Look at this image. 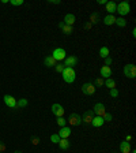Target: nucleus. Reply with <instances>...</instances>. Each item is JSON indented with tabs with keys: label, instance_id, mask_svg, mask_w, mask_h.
Returning <instances> with one entry per match:
<instances>
[{
	"label": "nucleus",
	"instance_id": "obj_22",
	"mask_svg": "<svg viewBox=\"0 0 136 153\" xmlns=\"http://www.w3.org/2000/svg\"><path fill=\"white\" fill-rule=\"evenodd\" d=\"M104 85H106V88H109V89H114V88H116V81H114V79L110 77V78L105 79Z\"/></svg>",
	"mask_w": 136,
	"mask_h": 153
},
{
	"label": "nucleus",
	"instance_id": "obj_8",
	"mask_svg": "<svg viewBox=\"0 0 136 153\" xmlns=\"http://www.w3.org/2000/svg\"><path fill=\"white\" fill-rule=\"evenodd\" d=\"M76 64H78V58H76V56H67V58L64 59V67H71V69H74Z\"/></svg>",
	"mask_w": 136,
	"mask_h": 153
},
{
	"label": "nucleus",
	"instance_id": "obj_27",
	"mask_svg": "<svg viewBox=\"0 0 136 153\" xmlns=\"http://www.w3.org/2000/svg\"><path fill=\"white\" fill-rule=\"evenodd\" d=\"M57 124L60 127H64L65 126V123H67V119H64V116H60V118H57Z\"/></svg>",
	"mask_w": 136,
	"mask_h": 153
},
{
	"label": "nucleus",
	"instance_id": "obj_34",
	"mask_svg": "<svg viewBox=\"0 0 136 153\" xmlns=\"http://www.w3.org/2000/svg\"><path fill=\"white\" fill-rule=\"evenodd\" d=\"M110 64H112V58H106L105 59V66H107V67H110Z\"/></svg>",
	"mask_w": 136,
	"mask_h": 153
},
{
	"label": "nucleus",
	"instance_id": "obj_7",
	"mask_svg": "<svg viewBox=\"0 0 136 153\" xmlns=\"http://www.w3.org/2000/svg\"><path fill=\"white\" fill-rule=\"evenodd\" d=\"M93 112H94L95 116H104L106 114V108H105V105L102 103H97L94 105V108H93Z\"/></svg>",
	"mask_w": 136,
	"mask_h": 153
},
{
	"label": "nucleus",
	"instance_id": "obj_6",
	"mask_svg": "<svg viewBox=\"0 0 136 153\" xmlns=\"http://www.w3.org/2000/svg\"><path fill=\"white\" fill-rule=\"evenodd\" d=\"M67 122L71 124V126H80V124L83 123V122H82V116H80V115L74 114V112H72V114H69V118L67 119Z\"/></svg>",
	"mask_w": 136,
	"mask_h": 153
},
{
	"label": "nucleus",
	"instance_id": "obj_11",
	"mask_svg": "<svg viewBox=\"0 0 136 153\" xmlns=\"http://www.w3.org/2000/svg\"><path fill=\"white\" fill-rule=\"evenodd\" d=\"M99 72H101V78L107 79V78H110V75H112V69L107 67V66H102L101 70H99Z\"/></svg>",
	"mask_w": 136,
	"mask_h": 153
},
{
	"label": "nucleus",
	"instance_id": "obj_10",
	"mask_svg": "<svg viewBox=\"0 0 136 153\" xmlns=\"http://www.w3.org/2000/svg\"><path fill=\"white\" fill-rule=\"evenodd\" d=\"M52 114L56 115L57 118L63 116V115H64V108H63V105H60V104H52Z\"/></svg>",
	"mask_w": 136,
	"mask_h": 153
},
{
	"label": "nucleus",
	"instance_id": "obj_42",
	"mask_svg": "<svg viewBox=\"0 0 136 153\" xmlns=\"http://www.w3.org/2000/svg\"><path fill=\"white\" fill-rule=\"evenodd\" d=\"M15 153H22V152H20V150H15Z\"/></svg>",
	"mask_w": 136,
	"mask_h": 153
},
{
	"label": "nucleus",
	"instance_id": "obj_24",
	"mask_svg": "<svg viewBox=\"0 0 136 153\" xmlns=\"http://www.w3.org/2000/svg\"><path fill=\"white\" fill-rule=\"evenodd\" d=\"M88 22H90L91 25H94V23H98V22H99V15H98L97 13H95V14H91L90 21H88Z\"/></svg>",
	"mask_w": 136,
	"mask_h": 153
},
{
	"label": "nucleus",
	"instance_id": "obj_12",
	"mask_svg": "<svg viewBox=\"0 0 136 153\" xmlns=\"http://www.w3.org/2000/svg\"><path fill=\"white\" fill-rule=\"evenodd\" d=\"M93 118H94V112H93V109H91V111H86L84 115L82 116V122H84L86 124H91Z\"/></svg>",
	"mask_w": 136,
	"mask_h": 153
},
{
	"label": "nucleus",
	"instance_id": "obj_28",
	"mask_svg": "<svg viewBox=\"0 0 136 153\" xmlns=\"http://www.w3.org/2000/svg\"><path fill=\"white\" fill-rule=\"evenodd\" d=\"M55 70L57 72H60V74H61L63 70H64V64H63V63H57V64L55 66Z\"/></svg>",
	"mask_w": 136,
	"mask_h": 153
},
{
	"label": "nucleus",
	"instance_id": "obj_43",
	"mask_svg": "<svg viewBox=\"0 0 136 153\" xmlns=\"http://www.w3.org/2000/svg\"><path fill=\"white\" fill-rule=\"evenodd\" d=\"M131 153H136V152H135V150H131Z\"/></svg>",
	"mask_w": 136,
	"mask_h": 153
},
{
	"label": "nucleus",
	"instance_id": "obj_33",
	"mask_svg": "<svg viewBox=\"0 0 136 153\" xmlns=\"http://www.w3.org/2000/svg\"><path fill=\"white\" fill-rule=\"evenodd\" d=\"M102 118H104V120H106V122H110V120H112V119H113V118H112V115H110V114H107V112H106V114H105Z\"/></svg>",
	"mask_w": 136,
	"mask_h": 153
},
{
	"label": "nucleus",
	"instance_id": "obj_35",
	"mask_svg": "<svg viewBox=\"0 0 136 153\" xmlns=\"http://www.w3.org/2000/svg\"><path fill=\"white\" fill-rule=\"evenodd\" d=\"M4 150H6V143H4L3 141H0V152L3 153Z\"/></svg>",
	"mask_w": 136,
	"mask_h": 153
},
{
	"label": "nucleus",
	"instance_id": "obj_31",
	"mask_svg": "<svg viewBox=\"0 0 136 153\" xmlns=\"http://www.w3.org/2000/svg\"><path fill=\"white\" fill-rule=\"evenodd\" d=\"M10 3L12 4V6H22L25 1H23V0H10Z\"/></svg>",
	"mask_w": 136,
	"mask_h": 153
},
{
	"label": "nucleus",
	"instance_id": "obj_13",
	"mask_svg": "<svg viewBox=\"0 0 136 153\" xmlns=\"http://www.w3.org/2000/svg\"><path fill=\"white\" fill-rule=\"evenodd\" d=\"M58 137L60 138H68L69 135H71V129L69 127H67V126H64V127H60V130H58Z\"/></svg>",
	"mask_w": 136,
	"mask_h": 153
},
{
	"label": "nucleus",
	"instance_id": "obj_16",
	"mask_svg": "<svg viewBox=\"0 0 136 153\" xmlns=\"http://www.w3.org/2000/svg\"><path fill=\"white\" fill-rule=\"evenodd\" d=\"M105 120H104V118L102 116H95L93 118V120H91V126H94V127H101V126H104Z\"/></svg>",
	"mask_w": 136,
	"mask_h": 153
},
{
	"label": "nucleus",
	"instance_id": "obj_9",
	"mask_svg": "<svg viewBox=\"0 0 136 153\" xmlns=\"http://www.w3.org/2000/svg\"><path fill=\"white\" fill-rule=\"evenodd\" d=\"M3 98H4V103H6L7 107L14 108V109H15L16 108V98H14L12 96H10V95H6Z\"/></svg>",
	"mask_w": 136,
	"mask_h": 153
},
{
	"label": "nucleus",
	"instance_id": "obj_19",
	"mask_svg": "<svg viewBox=\"0 0 136 153\" xmlns=\"http://www.w3.org/2000/svg\"><path fill=\"white\" fill-rule=\"evenodd\" d=\"M58 27L63 30V33L64 34H67V36H69V34H72V32H74V29H72V26H68V25H64V23H58Z\"/></svg>",
	"mask_w": 136,
	"mask_h": 153
},
{
	"label": "nucleus",
	"instance_id": "obj_32",
	"mask_svg": "<svg viewBox=\"0 0 136 153\" xmlns=\"http://www.w3.org/2000/svg\"><path fill=\"white\" fill-rule=\"evenodd\" d=\"M104 82H105V79H102L101 77L95 79V85H97V86H104Z\"/></svg>",
	"mask_w": 136,
	"mask_h": 153
},
{
	"label": "nucleus",
	"instance_id": "obj_1",
	"mask_svg": "<svg viewBox=\"0 0 136 153\" xmlns=\"http://www.w3.org/2000/svg\"><path fill=\"white\" fill-rule=\"evenodd\" d=\"M61 75H63V79H64V82H67V84H72V82L75 81V78H76L75 70L71 69V67H64Z\"/></svg>",
	"mask_w": 136,
	"mask_h": 153
},
{
	"label": "nucleus",
	"instance_id": "obj_15",
	"mask_svg": "<svg viewBox=\"0 0 136 153\" xmlns=\"http://www.w3.org/2000/svg\"><path fill=\"white\" fill-rule=\"evenodd\" d=\"M75 21H76V18H75L74 14H65V16H64V25H68V26H74Z\"/></svg>",
	"mask_w": 136,
	"mask_h": 153
},
{
	"label": "nucleus",
	"instance_id": "obj_40",
	"mask_svg": "<svg viewBox=\"0 0 136 153\" xmlns=\"http://www.w3.org/2000/svg\"><path fill=\"white\" fill-rule=\"evenodd\" d=\"M106 0H98V4H106Z\"/></svg>",
	"mask_w": 136,
	"mask_h": 153
},
{
	"label": "nucleus",
	"instance_id": "obj_3",
	"mask_svg": "<svg viewBox=\"0 0 136 153\" xmlns=\"http://www.w3.org/2000/svg\"><path fill=\"white\" fill-rule=\"evenodd\" d=\"M124 75H125L126 78H129V79H135L136 78V67H135V64L129 63V64L124 66Z\"/></svg>",
	"mask_w": 136,
	"mask_h": 153
},
{
	"label": "nucleus",
	"instance_id": "obj_39",
	"mask_svg": "<svg viewBox=\"0 0 136 153\" xmlns=\"http://www.w3.org/2000/svg\"><path fill=\"white\" fill-rule=\"evenodd\" d=\"M125 141H126V142H131V141H132V135H126Z\"/></svg>",
	"mask_w": 136,
	"mask_h": 153
},
{
	"label": "nucleus",
	"instance_id": "obj_20",
	"mask_svg": "<svg viewBox=\"0 0 136 153\" xmlns=\"http://www.w3.org/2000/svg\"><path fill=\"white\" fill-rule=\"evenodd\" d=\"M120 150L123 153H131V142L123 141V142L120 143Z\"/></svg>",
	"mask_w": 136,
	"mask_h": 153
},
{
	"label": "nucleus",
	"instance_id": "obj_44",
	"mask_svg": "<svg viewBox=\"0 0 136 153\" xmlns=\"http://www.w3.org/2000/svg\"><path fill=\"white\" fill-rule=\"evenodd\" d=\"M0 153H1V152H0Z\"/></svg>",
	"mask_w": 136,
	"mask_h": 153
},
{
	"label": "nucleus",
	"instance_id": "obj_26",
	"mask_svg": "<svg viewBox=\"0 0 136 153\" xmlns=\"http://www.w3.org/2000/svg\"><path fill=\"white\" fill-rule=\"evenodd\" d=\"M116 25L120 27H125L126 26V21L124 18H116Z\"/></svg>",
	"mask_w": 136,
	"mask_h": 153
},
{
	"label": "nucleus",
	"instance_id": "obj_29",
	"mask_svg": "<svg viewBox=\"0 0 136 153\" xmlns=\"http://www.w3.org/2000/svg\"><path fill=\"white\" fill-rule=\"evenodd\" d=\"M50 141H52V143H58V141H60L58 134H52V135H50Z\"/></svg>",
	"mask_w": 136,
	"mask_h": 153
},
{
	"label": "nucleus",
	"instance_id": "obj_23",
	"mask_svg": "<svg viewBox=\"0 0 136 153\" xmlns=\"http://www.w3.org/2000/svg\"><path fill=\"white\" fill-rule=\"evenodd\" d=\"M99 56L102 59L109 58V48H107V47H102V48L99 49Z\"/></svg>",
	"mask_w": 136,
	"mask_h": 153
},
{
	"label": "nucleus",
	"instance_id": "obj_41",
	"mask_svg": "<svg viewBox=\"0 0 136 153\" xmlns=\"http://www.w3.org/2000/svg\"><path fill=\"white\" fill-rule=\"evenodd\" d=\"M132 36H133V37L136 36V29H132Z\"/></svg>",
	"mask_w": 136,
	"mask_h": 153
},
{
	"label": "nucleus",
	"instance_id": "obj_14",
	"mask_svg": "<svg viewBox=\"0 0 136 153\" xmlns=\"http://www.w3.org/2000/svg\"><path fill=\"white\" fill-rule=\"evenodd\" d=\"M116 10H117V3L116 1H113V0L107 1L106 3V11L109 13V15H113V14L116 13Z\"/></svg>",
	"mask_w": 136,
	"mask_h": 153
},
{
	"label": "nucleus",
	"instance_id": "obj_38",
	"mask_svg": "<svg viewBox=\"0 0 136 153\" xmlns=\"http://www.w3.org/2000/svg\"><path fill=\"white\" fill-rule=\"evenodd\" d=\"M91 26H93V25H91V23L90 22H87V23H86V25H84V29H91Z\"/></svg>",
	"mask_w": 136,
	"mask_h": 153
},
{
	"label": "nucleus",
	"instance_id": "obj_36",
	"mask_svg": "<svg viewBox=\"0 0 136 153\" xmlns=\"http://www.w3.org/2000/svg\"><path fill=\"white\" fill-rule=\"evenodd\" d=\"M31 143H33V145H38V143H39V140H38L37 137H33V138H31Z\"/></svg>",
	"mask_w": 136,
	"mask_h": 153
},
{
	"label": "nucleus",
	"instance_id": "obj_17",
	"mask_svg": "<svg viewBox=\"0 0 136 153\" xmlns=\"http://www.w3.org/2000/svg\"><path fill=\"white\" fill-rule=\"evenodd\" d=\"M44 64H45L46 67H49V69H50V67H55V66L57 64V62H56L55 59H53V56L50 55V56H46V58L44 59Z\"/></svg>",
	"mask_w": 136,
	"mask_h": 153
},
{
	"label": "nucleus",
	"instance_id": "obj_2",
	"mask_svg": "<svg viewBox=\"0 0 136 153\" xmlns=\"http://www.w3.org/2000/svg\"><path fill=\"white\" fill-rule=\"evenodd\" d=\"M117 13L120 14L121 16H124V15H128V14L131 13V6H129V3L128 1H121V3H118L117 4Z\"/></svg>",
	"mask_w": 136,
	"mask_h": 153
},
{
	"label": "nucleus",
	"instance_id": "obj_21",
	"mask_svg": "<svg viewBox=\"0 0 136 153\" xmlns=\"http://www.w3.org/2000/svg\"><path fill=\"white\" fill-rule=\"evenodd\" d=\"M104 23L106 25V26L114 25V23H116V16H114V15H106L104 18Z\"/></svg>",
	"mask_w": 136,
	"mask_h": 153
},
{
	"label": "nucleus",
	"instance_id": "obj_5",
	"mask_svg": "<svg viewBox=\"0 0 136 153\" xmlns=\"http://www.w3.org/2000/svg\"><path fill=\"white\" fill-rule=\"evenodd\" d=\"M52 56L56 62H63V60L67 58V53H65V51L63 48H56L52 52Z\"/></svg>",
	"mask_w": 136,
	"mask_h": 153
},
{
	"label": "nucleus",
	"instance_id": "obj_37",
	"mask_svg": "<svg viewBox=\"0 0 136 153\" xmlns=\"http://www.w3.org/2000/svg\"><path fill=\"white\" fill-rule=\"evenodd\" d=\"M49 4H60V0H49Z\"/></svg>",
	"mask_w": 136,
	"mask_h": 153
},
{
	"label": "nucleus",
	"instance_id": "obj_25",
	"mask_svg": "<svg viewBox=\"0 0 136 153\" xmlns=\"http://www.w3.org/2000/svg\"><path fill=\"white\" fill-rule=\"evenodd\" d=\"M27 105L26 98H19V101H16V108H25Z\"/></svg>",
	"mask_w": 136,
	"mask_h": 153
},
{
	"label": "nucleus",
	"instance_id": "obj_18",
	"mask_svg": "<svg viewBox=\"0 0 136 153\" xmlns=\"http://www.w3.org/2000/svg\"><path fill=\"white\" fill-rule=\"evenodd\" d=\"M58 146H60V149L61 150H67L68 148H69V141H68V138H60V141H58V143H57Z\"/></svg>",
	"mask_w": 136,
	"mask_h": 153
},
{
	"label": "nucleus",
	"instance_id": "obj_4",
	"mask_svg": "<svg viewBox=\"0 0 136 153\" xmlns=\"http://www.w3.org/2000/svg\"><path fill=\"white\" fill-rule=\"evenodd\" d=\"M82 93L86 96H93L95 93V85L91 84V82H86L82 86Z\"/></svg>",
	"mask_w": 136,
	"mask_h": 153
},
{
	"label": "nucleus",
	"instance_id": "obj_30",
	"mask_svg": "<svg viewBox=\"0 0 136 153\" xmlns=\"http://www.w3.org/2000/svg\"><path fill=\"white\" fill-rule=\"evenodd\" d=\"M110 97H113V98H117V97H118V90H117V88L110 89Z\"/></svg>",
	"mask_w": 136,
	"mask_h": 153
}]
</instances>
